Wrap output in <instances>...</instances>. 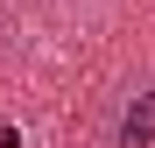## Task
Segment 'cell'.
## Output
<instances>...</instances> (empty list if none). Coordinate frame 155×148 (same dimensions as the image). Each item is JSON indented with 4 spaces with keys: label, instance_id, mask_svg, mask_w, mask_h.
<instances>
[{
    "label": "cell",
    "instance_id": "obj_1",
    "mask_svg": "<svg viewBox=\"0 0 155 148\" xmlns=\"http://www.w3.org/2000/svg\"><path fill=\"white\" fill-rule=\"evenodd\" d=\"M113 148H155V92H134V99L120 106Z\"/></svg>",
    "mask_w": 155,
    "mask_h": 148
},
{
    "label": "cell",
    "instance_id": "obj_2",
    "mask_svg": "<svg viewBox=\"0 0 155 148\" xmlns=\"http://www.w3.org/2000/svg\"><path fill=\"white\" fill-rule=\"evenodd\" d=\"M64 7H92V0H64Z\"/></svg>",
    "mask_w": 155,
    "mask_h": 148
}]
</instances>
